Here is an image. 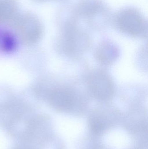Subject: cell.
Wrapping results in <instances>:
<instances>
[{"label":"cell","instance_id":"obj_1","mask_svg":"<svg viewBox=\"0 0 148 149\" xmlns=\"http://www.w3.org/2000/svg\"><path fill=\"white\" fill-rule=\"evenodd\" d=\"M112 20L123 33L134 37L145 36L147 32V22L141 12L136 8L127 7L117 11Z\"/></svg>","mask_w":148,"mask_h":149},{"label":"cell","instance_id":"obj_2","mask_svg":"<svg viewBox=\"0 0 148 149\" xmlns=\"http://www.w3.org/2000/svg\"><path fill=\"white\" fill-rule=\"evenodd\" d=\"M75 8L79 17L91 24L106 23L112 19L109 8L103 0H80Z\"/></svg>","mask_w":148,"mask_h":149},{"label":"cell","instance_id":"obj_3","mask_svg":"<svg viewBox=\"0 0 148 149\" xmlns=\"http://www.w3.org/2000/svg\"><path fill=\"white\" fill-rule=\"evenodd\" d=\"M14 21L15 30L23 41L33 42L41 36L42 31L41 24L35 15L29 13L18 15Z\"/></svg>","mask_w":148,"mask_h":149},{"label":"cell","instance_id":"obj_4","mask_svg":"<svg viewBox=\"0 0 148 149\" xmlns=\"http://www.w3.org/2000/svg\"><path fill=\"white\" fill-rule=\"evenodd\" d=\"M89 85L91 93L97 99L107 100L114 93L113 82L109 76L103 72H97L93 75Z\"/></svg>","mask_w":148,"mask_h":149},{"label":"cell","instance_id":"obj_5","mask_svg":"<svg viewBox=\"0 0 148 149\" xmlns=\"http://www.w3.org/2000/svg\"><path fill=\"white\" fill-rule=\"evenodd\" d=\"M74 101L73 93L66 88L56 89L52 92L50 96V102L51 105L61 110H67L71 108Z\"/></svg>","mask_w":148,"mask_h":149},{"label":"cell","instance_id":"obj_6","mask_svg":"<svg viewBox=\"0 0 148 149\" xmlns=\"http://www.w3.org/2000/svg\"><path fill=\"white\" fill-rule=\"evenodd\" d=\"M16 0H0V22L14 20L18 15Z\"/></svg>","mask_w":148,"mask_h":149},{"label":"cell","instance_id":"obj_7","mask_svg":"<svg viewBox=\"0 0 148 149\" xmlns=\"http://www.w3.org/2000/svg\"><path fill=\"white\" fill-rule=\"evenodd\" d=\"M91 129L94 132L99 133L103 129V125L100 122L97 121H93L91 123Z\"/></svg>","mask_w":148,"mask_h":149},{"label":"cell","instance_id":"obj_8","mask_svg":"<svg viewBox=\"0 0 148 149\" xmlns=\"http://www.w3.org/2000/svg\"><path fill=\"white\" fill-rule=\"evenodd\" d=\"M38 1H44V0H38Z\"/></svg>","mask_w":148,"mask_h":149}]
</instances>
